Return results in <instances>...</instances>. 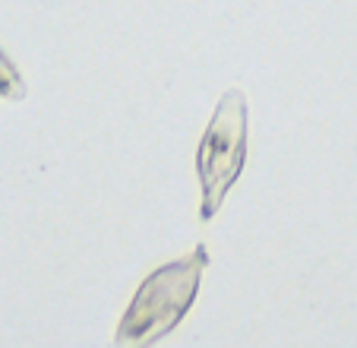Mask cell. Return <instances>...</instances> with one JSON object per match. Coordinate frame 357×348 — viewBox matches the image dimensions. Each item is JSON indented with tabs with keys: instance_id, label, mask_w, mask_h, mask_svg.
I'll use <instances>...</instances> for the list:
<instances>
[{
	"instance_id": "1",
	"label": "cell",
	"mask_w": 357,
	"mask_h": 348,
	"mask_svg": "<svg viewBox=\"0 0 357 348\" xmlns=\"http://www.w3.org/2000/svg\"><path fill=\"white\" fill-rule=\"evenodd\" d=\"M206 266H209V250L199 244L187 256L165 263L152 275H146L117 323V345H152L174 333L199 295Z\"/></svg>"
},
{
	"instance_id": "2",
	"label": "cell",
	"mask_w": 357,
	"mask_h": 348,
	"mask_svg": "<svg viewBox=\"0 0 357 348\" xmlns=\"http://www.w3.org/2000/svg\"><path fill=\"white\" fill-rule=\"evenodd\" d=\"M243 161H247V95L241 89H228L218 99V108L199 140V152H196L202 222L215 219L228 190L241 177Z\"/></svg>"
},
{
	"instance_id": "3",
	"label": "cell",
	"mask_w": 357,
	"mask_h": 348,
	"mask_svg": "<svg viewBox=\"0 0 357 348\" xmlns=\"http://www.w3.org/2000/svg\"><path fill=\"white\" fill-rule=\"evenodd\" d=\"M0 95L3 99H22L26 95V80L20 76L16 64L3 51H0Z\"/></svg>"
}]
</instances>
